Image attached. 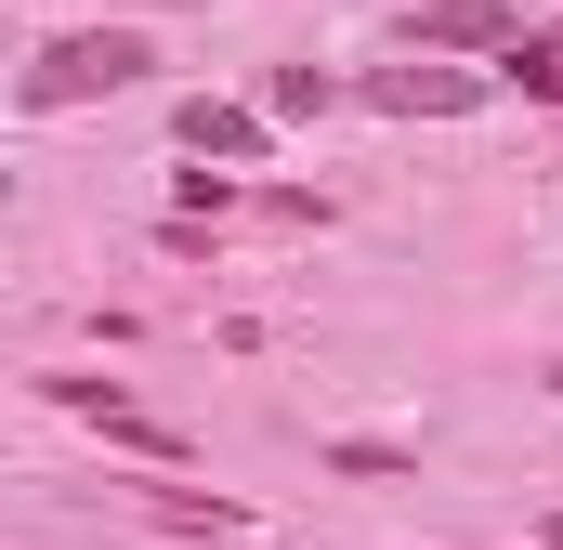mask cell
Masks as SVG:
<instances>
[{
  "label": "cell",
  "instance_id": "obj_1",
  "mask_svg": "<svg viewBox=\"0 0 563 550\" xmlns=\"http://www.w3.org/2000/svg\"><path fill=\"white\" fill-rule=\"evenodd\" d=\"M132 79H144L132 26H79V40H53V53L26 66V106H92V92H132Z\"/></svg>",
  "mask_w": 563,
  "mask_h": 550
},
{
  "label": "cell",
  "instance_id": "obj_2",
  "mask_svg": "<svg viewBox=\"0 0 563 550\" xmlns=\"http://www.w3.org/2000/svg\"><path fill=\"white\" fill-rule=\"evenodd\" d=\"M407 40H420V53H525L498 0H432V13H420V26H407Z\"/></svg>",
  "mask_w": 563,
  "mask_h": 550
},
{
  "label": "cell",
  "instance_id": "obj_3",
  "mask_svg": "<svg viewBox=\"0 0 563 550\" xmlns=\"http://www.w3.org/2000/svg\"><path fill=\"white\" fill-rule=\"evenodd\" d=\"M53 407H79V419H106V432H119V446H132V459H184V446H170V432H157V419H144V407H119V394H106V381H53Z\"/></svg>",
  "mask_w": 563,
  "mask_h": 550
},
{
  "label": "cell",
  "instance_id": "obj_4",
  "mask_svg": "<svg viewBox=\"0 0 563 550\" xmlns=\"http://www.w3.org/2000/svg\"><path fill=\"white\" fill-rule=\"evenodd\" d=\"M472 92H485V79H459V66H394V79H367V106H432V119L472 106Z\"/></svg>",
  "mask_w": 563,
  "mask_h": 550
},
{
  "label": "cell",
  "instance_id": "obj_5",
  "mask_svg": "<svg viewBox=\"0 0 563 550\" xmlns=\"http://www.w3.org/2000/svg\"><path fill=\"white\" fill-rule=\"evenodd\" d=\"M184 144L197 157H263V119L250 106H184Z\"/></svg>",
  "mask_w": 563,
  "mask_h": 550
},
{
  "label": "cell",
  "instance_id": "obj_6",
  "mask_svg": "<svg viewBox=\"0 0 563 550\" xmlns=\"http://www.w3.org/2000/svg\"><path fill=\"white\" fill-rule=\"evenodd\" d=\"M511 79H525V92H563V40H538V53H511Z\"/></svg>",
  "mask_w": 563,
  "mask_h": 550
}]
</instances>
